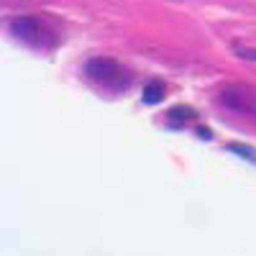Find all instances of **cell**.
<instances>
[{
  "label": "cell",
  "mask_w": 256,
  "mask_h": 256,
  "mask_svg": "<svg viewBox=\"0 0 256 256\" xmlns=\"http://www.w3.org/2000/svg\"><path fill=\"white\" fill-rule=\"evenodd\" d=\"M8 31L31 49L44 52V49H52L56 44V36H54L52 26H46L44 20L36 18V16H16V18H10Z\"/></svg>",
  "instance_id": "obj_1"
},
{
  "label": "cell",
  "mask_w": 256,
  "mask_h": 256,
  "mask_svg": "<svg viewBox=\"0 0 256 256\" xmlns=\"http://www.w3.org/2000/svg\"><path fill=\"white\" fill-rule=\"evenodd\" d=\"M84 74L100 88L108 90H126L131 84V72H128L120 62L108 59V56H95L84 64Z\"/></svg>",
  "instance_id": "obj_2"
},
{
  "label": "cell",
  "mask_w": 256,
  "mask_h": 256,
  "mask_svg": "<svg viewBox=\"0 0 256 256\" xmlns=\"http://www.w3.org/2000/svg\"><path fill=\"white\" fill-rule=\"evenodd\" d=\"M220 102L226 105L228 110H233V113L256 118V92L244 88V84H230V88H223Z\"/></svg>",
  "instance_id": "obj_3"
},
{
  "label": "cell",
  "mask_w": 256,
  "mask_h": 256,
  "mask_svg": "<svg viewBox=\"0 0 256 256\" xmlns=\"http://www.w3.org/2000/svg\"><path fill=\"white\" fill-rule=\"evenodd\" d=\"M166 98V88H164V82H148L146 88H144V102L146 105H156Z\"/></svg>",
  "instance_id": "obj_4"
},
{
  "label": "cell",
  "mask_w": 256,
  "mask_h": 256,
  "mask_svg": "<svg viewBox=\"0 0 256 256\" xmlns=\"http://www.w3.org/2000/svg\"><path fill=\"white\" fill-rule=\"evenodd\" d=\"M228 152L241 156V159H246V162H251V164H256V148H251L246 144H228Z\"/></svg>",
  "instance_id": "obj_5"
},
{
  "label": "cell",
  "mask_w": 256,
  "mask_h": 256,
  "mask_svg": "<svg viewBox=\"0 0 256 256\" xmlns=\"http://www.w3.org/2000/svg\"><path fill=\"white\" fill-rule=\"evenodd\" d=\"M187 118H195V110L187 108V105H177V108L169 110V120H187Z\"/></svg>",
  "instance_id": "obj_6"
},
{
  "label": "cell",
  "mask_w": 256,
  "mask_h": 256,
  "mask_svg": "<svg viewBox=\"0 0 256 256\" xmlns=\"http://www.w3.org/2000/svg\"><path fill=\"white\" fill-rule=\"evenodd\" d=\"M233 52H236L241 59H248V62H256V49H246V46H241V44H236L233 46Z\"/></svg>",
  "instance_id": "obj_7"
}]
</instances>
